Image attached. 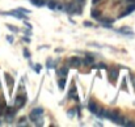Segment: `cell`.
Returning a JSON list of instances; mask_svg holds the SVG:
<instances>
[{"label": "cell", "instance_id": "cell-13", "mask_svg": "<svg viewBox=\"0 0 135 127\" xmlns=\"http://www.w3.org/2000/svg\"><path fill=\"white\" fill-rule=\"evenodd\" d=\"M110 76H112V79H113V80H115V77L118 76V71H113L112 74H110Z\"/></svg>", "mask_w": 135, "mask_h": 127}, {"label": "cell", "instance_id": "cell-1", "mask_svg": "<svg viewBox=\"0 0 135 127\" xmlns=\"http://www.w3.org/2000/svg\"><path fill=\"white\" fill-rule=\"evenodd\" d=\"M43 113V110L41 109V107H37V109H34V110H32L30 115H29V118L32 119V121H37V118L41 115V114Z\"/></svg>", "mask_w": 135, "mask_h": 127}, {"label": "cell", "instance_id": "cell-3", "mask_svg": "<svg viewBox=\"0 0 135 127\" xmlns=\"http://www.w3.org/2000/svg\"><path fill=\"white\" fill-rule=\"evenodd\" d=\"M88 107H89V110L92 111V113H97V110H99V107H97V105H96L94 101H90L89 105H88Z\"/></svg>", "mask_w": 135, "mask_h": 127}, {"label": "cell", "instance_id": "cell-19", "mask_svg": "<svg viewBox=\"0 0 135 127\" xmlns=\"http://www.w3.org/2000/svg\"><path fill=\"white\" fill-rule=\"evenodd\" d=\"M24 54H25V57H26V58H29V53H28V50L24 51Z\"/></svg>", "mask_w": 135, "mask_h": 127}, {"label": "cell", "instance_id": "cell-7", "mask_svg": "<svg viewBox=\"0 0 135 127\" xmlns=\"http://www.w3.org/2000/svg\"><path fill=\"white\" fill-rule=\"evenodd\" d=\"M119 33H123V34H129V35H131V34H132V31L130 30V29L123 28V29H119Z\"/></svg>", "mask_w": 135, "mask_h": 127}, {"label": "cell", "instance_id": "cell-2", "mask_svg": "<svg viewBox=\"0 0 135 127\" xmlns=\"http://www.w3.org/2000/svg\"><path fill=\"white\" fill-rule=\"evenodd\" d=\"M70 64L72 66V67H79L80 64H81V59L80 58H76V57H73V58H71L70 59Z\"/></svg>", "mask_w": 135, "mask_h": 127}, {"label": "cell", "instance_id": "cell-4", "mask_svg": "<svg viewBox=\"0 0 135 127\" xmlns=\"http://www.w3.org/2000/svg\"><path fill=\"white\" fill-rule=\"evenodd\" d=\"M24 104H25V97H17L16 98V105L18 107H21Z\"/></svg>", "mask_w": 135, "mask_h": 127}, {"label": "cell", "instance_id": "cell-15", "mask_svg": "<svg viewBox=\"0 0 135 127\" xmlns=\"http://www.w3.org/2000/svg\"><path fill=\"white\" fill-rule=\"evenodd\" d=\"M55 5H56V4H55V1H49V8L54 9V8H55Z\"/></svg>", "mask_w": 135, "mask_h": 127}, {"label": "cell", "instance_id": "cell-17", "mask_svg": "<svg viewBox=\"0 0 135 127\" xmlns=\"http://www.w3.org/2000/svg\"><path fill=\"white\" fill-rule=\"evenodd\" d=\"M84 25H85V26H88V28H89V26H93V25H92V22H89V21H85Z\"/></svg>", "mask_w": 135, "mask_h": 127}, {"label": "cell", "instance_id": "cell-22", "mask_svg": "<svg viewBox=\"0 0 135 127\" xmlns=\"http://www.w3.org/2000/svg\"><path fill=\"white\" fill-rule=\"evenodd\" d=\"M129 1H134V3H135V0H129Z\"/></svg>", "mask_w": 135, "mask_h": 127}, {"label": "cell", "instance_id": "cell-10", "mask_svg": "<svg viewBox=\"0 0 135 127\" xmlns=\"http://www.w3.org/2000/svg\"><path fill=\"white\" fill-rule=\"evenodd\" d=\"M30 1L34 4V5H37V7H40L41 4H42V0H30Z\"/></svg>", "mask_w": 135, "mask_h": 127}, {"label": "cell", "instance_id": "cell-14", "mask_svg": "<svg viewBox=\"0 0 135 127\" xmlns=\"http://www.w3.org/2000/svg\"><path fill=\"white\" fill-rule=\"evenodd\" d=\"M84 63H87V64H90V63H93V58H90V57H88L87 59L84 60Z\"/></svg>", "mask_w": 135, "mask_h": 127}, {"label": "cell", "instance_id": "cell-16", "mask_svg": "<svg viewBox=\"0 0 135 127\" xmlns=\"http://www.w3.org/2000/svg\"><path fill=\"white\" fill-rule=\"evenodd\" d=\"M34 68H36V72H40V71H41V68H42V67H41L40 64H36V66H34Z\"/></svg>", "mask_w": 135, "mask_h": 127}, {"label": "cell", "instance_id": "cell-20", "mask_svg": "<svg viewBox=\"0 0 135 127\" xmlns=\"http://www.w3.org/2000/svg\"><path fill=\"white\" fill-rule=\"evenodd\" d=\"M99 1H101V0H92V3H93V4H97Z\"/></svg>", "mask_w": 135, "mask_h": 127}, {"label": "cell", "instance_id": "cell-12", "mask_svg": "<svg viewBox=\"0 0 135 127\" xmlns=\"http://www.w3.org/2000/svg\"><path fill=\"white\" fill-rule=\"evenodd\" d=\"M67 72H68V70H67V68H66V67H63L62 70L59 71V74H62L63 76H66V75H67Z\"/></svg>", "mask_w": 135, "mask_h": 127}, {"label": "cell", "instance_id": "cell-9", "mask_svg": "<svg viewBox=\"0 0 135 127\" xmlns=\"http://www.w3.org/2000/svg\"><path fill=\"white\" fill-rule=\"evenodd\" d=\"M9 13H11V14H14V16L18 17V18H24V14H21L20 12H16V11H14V12H9Z\"/></svg>", "mask_w": 135, "mask_h": 127}, {"label": "cell", "instance_id": "cell-5", "mask_svg": "<svg viewBox=\"0 0 135 127\" xmlns=\"http://www.w3.org/2000/svg\"><path fill=\"white\" fill-rule=\"evenodd\" d=\"M132 11H135V4H134V5H130V7H129V8H127V9H126V11H125V12H123V13H122V14H121V17H125V16H126V14H129V13H131V12H132Z\"/></svg>", "mask_w": 135, "mask_h": 127}, {"label": "cell", "instance_id": "cell-8", "mask_svg": "<svg viewBox=\"0 0 135 127\" xmlns=\"http://www.w3.org/2000/svg\"><path fill=\"white\" fill-rule=\"evenodd\" d=\"M58 85H59L60 89H63V88H64V85H66V79H60L59 81H58Z\"/></svg>", "mask_w": 135, "mask_h": 127}, {"label": "cell", "instance_id": "cell-21", "mask_svg": "<svg viewBox=\"0 0 135 127\" xmlns=\"http://www.w3.org/2000/svg\"><path fill=\"white\" fill-rule=\"evenodd\" d=\"M77 1H79V3H80V1H84V0H77Z\"/></svg>", "mask_w": 135, "mask_h": 127}, {"label": "cell", "instance_id": "cell-11", "mask_svg": "<svg viewBox=\"0 0 135 127\" xmlns=\"http://www.w3.org/2000/svg\"><path fill=\"white\" fill-rule=\"evenodd\" d=\"M5 77H7V83H8V84H9V85H11V87H12V85H13V80H12V77L9 76V75H7Z\"/></svg>", "mask_w": 135, "mask_h": 127}, {"label": "cell", "instance_id": "cell-18", "mask_svg": "<svg viewBox=\"0 0 135 127\" xmlns=\"http://www.w3.org/2000/svg\"><path fill=\"white\" fill-rule=\"evenodd\" d=\"M97 67H99V68H106V66H105V64H102V63H100V64L97 66Z\"/></svg>", "mask_w": 135, "mask_h": 127}, {"label": "cell", "instance_id": "cell-6", "mask_svg": "<svg viewBox=\"0 0 135 127\" xmlns=\"http://www.w3.org/2000/svg\"><path fill=\"white\" fill-rule=\"evenodd\" d=\"M90 14H92L93 18H100V16H101V12H100L99 9H93V11L90 12Z\"/></svg>", "mask_w": 135, "mask_h": 127}]
</instances>
